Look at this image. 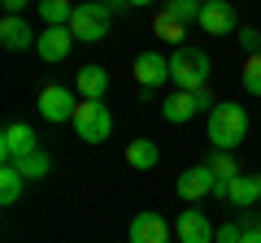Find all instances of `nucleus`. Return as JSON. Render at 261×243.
Returning a JSON list of instances; mask_svg holds the SVG:
<instances>
[{"label":"nucleus","mask_w":261,"mask_h":243,"mask_svg":"<svg viewBox=\"0 0 261 243\" xmlns=\"http://www.w3.org/2000/svg\"><path fill=\"white\" fill-rule=\"evenodd\" d=\"M244 135H248V113L240 104H218L209 113V143H214V152H235L244 143Z\"/></svg>","instance_id":"obj_1"},{"label":"nucleus","mask_w":261,"mask_h":243,"mask_svg":"<svg viewBox=\"0 0 261 243\" xmlns=\"http://www.w3.org/2000/svg\"><path fill=\"white\" fill-rule=\"evenodd\" d=\"M170 83L178 92H205L209 83V56L200 48H174L170 56Z\"/></svg>","instance_id":"obj_2"},{"label":"nucleus","mask_w":261,"mask_h":243,"mask_svg":"<svg viewBox=\"0 0 261 243\" xmlns=\"http://www.w3.org/2000/svg\"><path fill=\"white\" fill-rule=\"evenodd\" d=\"M70 126H74V135L83 143H105V139H109V131H113V117H109V109H105L100 100H79Z\"/></svg>","instance_id":"obj_3"},{"label":"nucleus","mask_w":261,"mask_h":243,"mask_svg":"<svg viewBox=\"0 0 261 243\" xmlns=\"http://www.w3.org/2000/svg\"><path fill=\"white\" fill-rule=\"evenodd\" d=\"M109 5H100V0H92V5H74V18H70V35L83 39V44H100L105 35H109Z\"/></svg>","instance_id":"obj_4"},{"label":"nucleus","mask_w":261,"mask_h":243,"mask_svg":"<svg viewBox=\"0 0 261 243\" xmlns=\"http://www.w3.org/2000/svg\"><path fill=\"white\" fill-rule=\"evenodd\" d=\"M31 152H39L35 131H31L27 122H9V126L0 131V161H5V165H18V161H27Z\"/></svg>","instance_id":"obj_5"},{"label":"nucleus","mask_w":261,"mask_h":243,"mask_svg":"<svg viewBox=\"0 0 261 243\" xmlns=\"http://www.w3.org/2000/svg\"><path fill=\"white\" fill-rule=\"evenodd\" d=\"M35 104H39V117H44V122H57V126H61V122H74V109H79L74 92L61 87V83H48L44 92H39Z\"/></svg>","instance_id":"obj_6"},{"label":"nucleus","mask_w":261,"mask_h":243,"mask_svg":"<svg viewBox=\"0 0 261 243\" xmlns=\"http://www.w3.org/2000/svg\"><path fill=\"white\" fill-rule=\"evenodd\" d=\"M178 196L183 200H205V196H218V178H214V169L200 161V165H192V169H183L178 174Z\"/></svg>","instance_id":"obj_7"},{"label":"nucleus","mask_w":261,"mask_h":243,"mask_svg":"<svg viewBox=\"0 0 261 243\" xmlns=\"http://www.w3.org/2000/svg\"><path fill=\"white\" fill-rule=\"evenodd\" d=\"M130 74H135V83L144 87V92H152V87H161L170 78V56L161 52H140L135 56V66H130Z\"/></svg>","instance_id":"obj_8"},{"label":"nucleus","mask_w":261,"mask_h":243,"mask_svg":"<svg viewBox=\"0 0 261 243\" xmlns=\"http://www.w3.org/2000/svg\"><path fill=\"white\" fill-rule=\"evenodd\" d=\"M178 243H218V230H214V222H209L200 208H183L178 213Z\"/></svg>","instance_id":"obj_9"},{"label":"nucleus","mask_w":261,"mask_h":243,"mask_svg":"<svg viewBox=\"0 0 261 243\" xmlns=\"http://www.w3.org/2000/svg\"><path fill=\"white\" fill-rule=\"evenodd\" d=\"M130 243H170V222L161 213H152V208L135 213V222H130Z\"/></svg>","instance_id":"obj_10"},{"label":"nucleus","mask_w":261,"mask_h":243,"mask_svg":"<svg viewBox=\"0 0 261 243\" xmlns=\"http://www.w3.org/2000/svg\"><path fill=\"white\" fill-rule=\"evenodd\" d=\"M218 196L231 200L235 208H252V204H261V174H240L235 183L218 187Z\"/></svg>","instance_id":"obj_11"},{"label":"nucleus","mask_w":261,"mask_h":243,"mask_svg":"<svg viewBox=\"0 0 261 243\" xmlns=\"http://www.w3.org/2000/svg\"><path fill=\"white\" fill-rule=\"evenodd\" d=\"M200 31L205 35H231L235 31V9L226 0H205V9H200Z\"/></svg>","instance_id":"obj_12"},{"label":"nucleus","mask_w":261,"mask_h":243,"mask_svg":"<svg viewBox=\"0 0 261 243\" xmlns=\"http://www.w3.org/2000/svg\"><path fill=\"white\" fill-rule=\"evenodd\" d=\"M0 44L9 48V52H27V48L39 44V35L31 31L27 18H0Z\"/></svg>","instance_id":"obj_13"},{"label":"nucleus","mask_w":261,"mask_h":243,"mask_svg":"<svg viewBox=\"0 0 261 243\" xmlns=\"http://www.w3.org/2000/svg\"><path fill=\"white\" fill-rule=\"evenodd\" d=\"M70 48H74V35H70V26H48L44 35H39L35 52L44 56V61H65V56H70Z\"/></svg>","instance_id":"obj_14"},{"label":"nucleus","mask_w":261,"mask_h":243,"mask_svg":"<svg viewBox=\"0 0 261 243\" xmlns=\"http://www.w3.org/2000/svg\"><path fill=\"white\" fill-rule=\"evenodd\" d=\"M196 113H200V100H196V92H170V96H166V104H161V117L174 122V126L192 122Z\"/></svg>","instance_id":"obj_15"},{"label":"nucleus","mask_w":261,"mask_h":243,"mask_svg":"<svg viewBox=\"0 0 261 243\" xmlns=\"http://www.w3.org/2000/svg\"><path fill=\"white\" fill-rule=\"evenodd\" d=\"M74 87H79L83 100H100V96L109 92V70H105V66H83L79 78H74Z\"/></svg>","instance_id":"obj_16"},{"label":"nucleus","mask_w":261,"mask_h":243,"mask_svg":"<svg viewBox=\"0 0 261 243\" xmlns=\"http://www.w3.org/2000/svg\"><path fill=\"white\" fill-rule=\"evenodd\" d=\"M22 191H27V178H22L18 165H0V204L9 208L22 200Z\"/></svg>","instance_id":"obj_17"},{"label":"nucleus","mask_w":261,"mask_h":243,"mask_svg":"<svg viewBox=\"0 0 261 243\" xmlns=\"http://www.w3.org/2000/svg\"><path fill=\"white\" fill-rule=\"evenodd\" d=\"M157 161H161V152L152 139H130L126 143V165L130 169H157Z\"/></svg>","instance_id":"obj_18"},{"label":"nucleus","mask_w":261,"mask_h":243,"mask_svg":"<svg viewBox=\"0 0 261 243\" xmlns=\"http://www.w3.org/2000/svg\"><path fill=\"white\" fill-rule=\"evenodd\" d=\"M205 165L214 169L218 187H226V183H235V178H240V165H235V152H214V157H209Z\"/></svg>","instance_id":"obj_19"},{"label":"nucleus","mask_w":261,"mask_h":243,"mask_svg":"<svg viewBox=\"0 0 261 243\" xmlns=\"http://www.w3.org/2000/svg\"><path fill=\"white\" fill-rule=\"evenodd\" d=\"M18 169H22V178H27V183H39V178L53 174V157H48V152H31L27 161H18Z\"/></svg>","instance_id":"obj_20"},{"label":"nucleus","mask_w":261,"mask_h":243,"mask_svg":"<svg viewBox=\"0 0 261 243\" xmlns=\"http://www.w3.org/2000/svg\"><path fill=\"white\" fill-rule=\"evenodd\" d=\"M39 13H44L48 26H70V18H74V5H70V0H44V5H39Z\"/></svg>","instance_id":"obj_21"},{"label":"nucleus","mask_w":261,"mask_h":243,"mask_svg":"<svg viewBox=\"0 0 261 243\" xmlns=\"http://www.w3.org/2000/svg\"><path fill=\"white\" fill-rule=\"evenodd\" d=\"M152 31H157V35L166 39V44H183V22H174V18H170L166 9L157 13V22H152Z\"/></svg>","instance_id":"obj_22"},{"label":"nucleus","mask_w":261,"mask_h":243,"mask_svg":"<svg viewBox=\"0 0 261 243\" xmlns=\"http://www.w3.org/2000/svg\"><path fill=\"white\" fill-rule=\"evenodd\" d=\"M200 9H205V5H196V0H170L166 5V13L174 22H200Z\"/></svg>","instance_id":"obj_23"},{"label":"nucleus","mask_w":261,"mask_h":243,"mask_svg":"<svg viewBox=\"0 0 261 243\" xmlns=\"http://www.w3.org/2000/svg\"><path fill=\"white\" fill-rule=\"evenodd\" d=\"M244 87H248L252 96H261V52L244 61Z\"/></svg>","instance_id":"obj_24"},{"label":"nucleus","mask_w":261,"mask_h":243,"mask_svg":"<svg viewBox=\"0 0 261 243\" xmlns=\"http://www.w3.org/2000/svg\"><path fill=\"white\" fill-rule=\"evenodd\" d=\"M235 39H240V48H248V56H257V52H261V31L240 26V31H235Z\"/></svg>","instance_id":"obj_25"},{"label":"nucleus","mask_w":261,"mask_h":243,"mask_svg":"<svg viewBox=\"0 0 261 243\" xmlns=\"http://www.w3.org/2000/svg\"><path fill=\"white\" fill-rule=\"evenodd\" d=\"M240 243H261V217L244 222V234H240Z\"/></svg>","instance_id":"obj_26"},{"label":"nucleus","mask_w":261,"mask_h":243,"mask_svg":"<svg viewBox=\"0 0 261 243\" xmlns=\"http://www.w3.org/2000/svg\"><path fill=\"white\" fill-rule=\"evenodd\" d=\"M240 234H244V226H235V222H226L222 230H218V243H240Z\"/></svg>","instance_id":"obj_27"}]
</instances>
